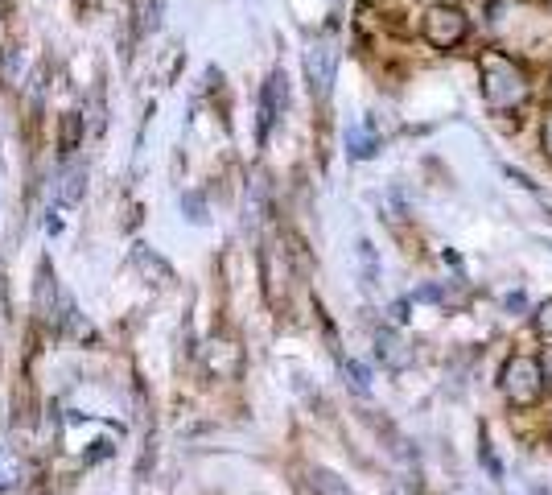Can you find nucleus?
Returning <instances> with one entry per match:
<instances>
[{"label":"nucleus","mask_w":552,"mask_h":495,"mask_svg":"<svg viewBox=\"0 0 552 495\" xmlns=\"http://www.w3.org/2000/svg\"><path fill=\"white\" fill-rule=\"evenodd\" d=\"M482 95H487V104L495 112L515 108L528 95L524 71L511 58H503V54H487V58H482Z\"/></svg>","instance_id":"nucleus-1"},{"label":"nucleus","mask_w":552,"mask_h":495,"mask_svg":"<svg viewBox=\"0 0 552 495\" xmlns=\"http://www.w3.org/2000/svg\"><path fill=\"white\" fill-rule=\"evenodd\" d=\"M540 368L532 359H511L507 363V372H503V392H507V401L511 405H536L540 401Z\"/></svg>","instance_id":"nucleus-2"},{"label":"nucleus","mask_w":552,"mask_h":495,"mask_svg":"<svg viewBox=\"0 0 552 495\" xmlns=\"http://www.w3.org/2000/svg\"><path fill=\"white\" fill-rule=\"evenodd\" d=\"M425 33H429L433 46H454L466 33V17L458 9H433L429 21H425Z\"/></svg>","instance_id":"nucleus-3"},{"label":"nucleus","mask_w":552,"mask_h":495,"mask_svg":"<svg viewBox=\"0 0 552 495\" xmlns=\"http://www.w3.org/2000/svg\"><path fill=\"white\" fill-rule=\"evenodd\" d=\"M524 306H528V297H524V293H507V297H503V310H507V314L524 310Z\"/></svg>","instance_id":"nucleus-4"},{"label":"nucleus","mask_w":552,"mask_h":495,"mask_svg":"<svg viewBox=\"0 0 552 495\" xmlns=\"http://www.w3.org/2000/svg\"><path fill=\"white\" fill-rule=\"evenodd\" d=\"M536 326H540V335H552V302L536 314Z\"/></svg>","instance_id":"nucleus-5"},{"label":"nucleus","mask_w":552,"mask_h":495,"mask_svg":"<svg viewBox=\"0 0 552 495\" xmlns=\"http://www.w3.org/2000/svg\"><path fill=\"white\" fill-rule=\"evenodd\" d=\"M544 376H548V384H552V347L544 351Z\"/></svg>","instance_id":"nucleus-6"},{"label":"nucleus","mask_w":552,"mask_h":495,"mask_svg":"<svg viewBox=\"0 0 552 495\" xmlns=\"http://www.w3.org/2000/svg\"><path fill=\"white\" fill-rule=\"evenodd\" d=\"M544 145H548V149H552V116H548V120H544Z\"/></svg>","instance_id":"nucleus-7"}]
</instances>
